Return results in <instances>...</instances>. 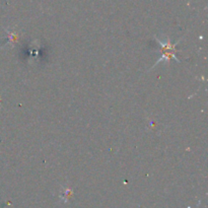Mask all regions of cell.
<instances>
[{
  "instance_id": "1",
  "label": "cell",
  "mask_w": 208,
  "mask_h": 208,
  "mask_svg": "<svg viewBox=\"0 0 208 208\" xmlns=\"http://www.w3.org/2000/svg\"><path fill=\"white\" fill-rule=\"evenodd\" d=\"M170 58H175L176 60H178L177 59V57H176V55H175L174 53H168V52H165L164 55H162L161 58L158 59V61L155 63V65L156 64H158L159 62H161V61H168V60H170ZM178 61H179V60H178Z\"/></svg>"
}]
</instances>
